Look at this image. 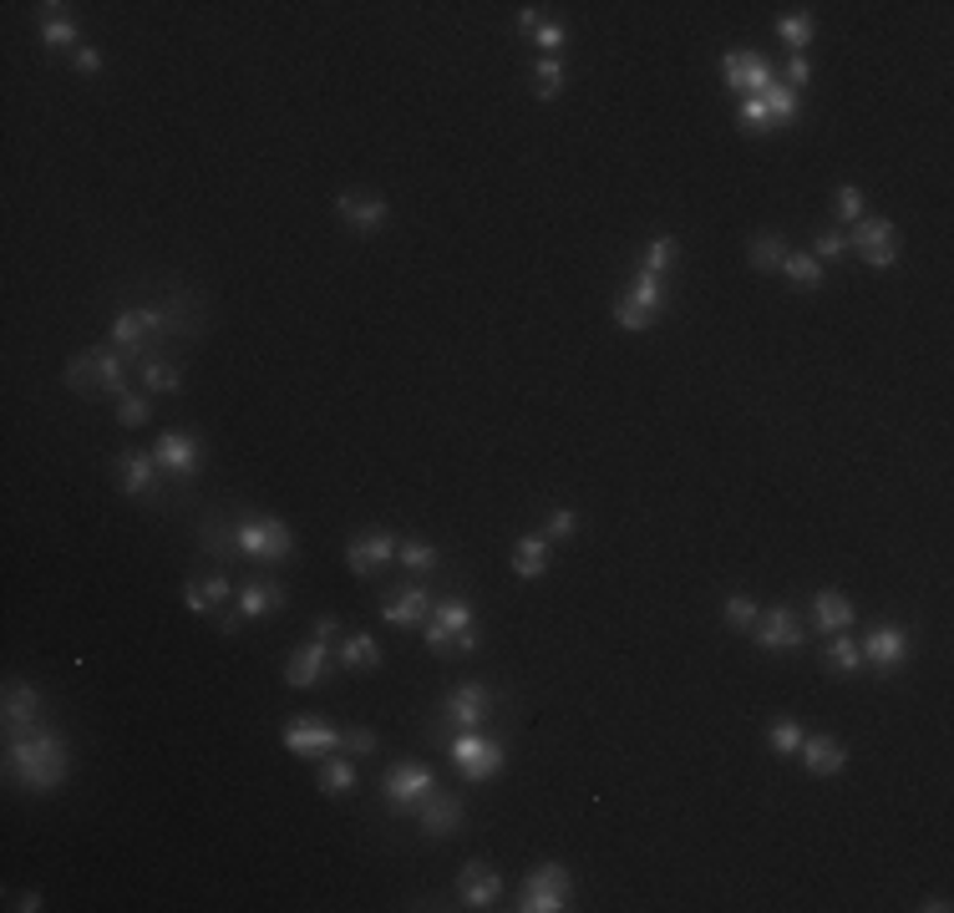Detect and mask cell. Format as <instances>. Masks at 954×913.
<instances>
[{
	"label": "cell",
	"instance_id": "6da1fadb",
	"mask_svg": "<svg viewBox=\"0 0 954 913\" xmlns=\"http://www.w3.org/2000/svg\"><path fill=\"white\" fill-rule=\"evenodd\" d=\"M67 747H61V736H56V726H26V731L5 736V776L11 782H21L26 791H36V797H46V791H56L61 782H67Z\"/></svg>",
	"mask_w": 954,
	"mask_h": 913
},
{
	"label": "cell",
	"instance_id": "7a4b0ae2",
	"mask_svg": "<svg viewBox=\"0 0 954 913\" xmlns=\"http://www.w3.org/2000/svg\"><path fill=\"white\" fill-rule=\"evenodd\" d=\"M422 635H427V650H437V655H472L478 645H483V635H478V614H472V604L462 594L437 599L432 614H427V624H422Z\"/></svg>",
	"mask_w": 954,
	"mask_h": 913
},
{
	"label": "cell",
	"instance_id": "3957f363",
	"mask_svg": "<svg viewBox=\"0 0 954 913\" xmlns=\"http://www.w3.org/2000/svg\"><path fill=\"white\" fill-rule=\"evenodd\" d=\"M67 386L77 396H127V356L117 346H97L67 360Z\"/></svg>",
	"mask_w": 954,
	"mask_h": 913
},
{
	"label": "cell",
	"instance_id": "277c9868",
	"mask_svg": "<svg viewBox=\"0 0 954 913\" xmlns=\"http://www.w3.org/2000/svg\"><path fill=\"white\" fill-rule=\"evenodd\" d=\"M234 554L260 558V564H285V558L295 554V533L285 518L254 512V518H239L234 523Z\"/></svg>",
	"mask_w": 954,
	"mask_h": 913
},
{
	"label": "cell",
	"instance_id": "5b68a950",
	"mask_svg": "<svg viewBox=\"0 0 954 913\" xmlns=\"http://www.w3.org/2000/svg\"><path fill=\"white\" fill-rule=\"evenodd\" d=\"M513 909L518 913H564V909H574V878H568L564 863H539V868L518 883V903H513Z\"/></svg>",
	"mask_w": 954,
	"mask_h": 913
},
{
	"label": "cell",
	"instance_id": "8992f818",
	"mask_svg": "<svg viewBox=\"0 0 954 913\" xmlns=\"http://www.w3.org/2000/svg\"><path fill=\"white\" fill-rule=\"evenodd\" d=\"M437 791V772L422 766V761H396L387 776H381V797L396 817H416L427 807V797Z\"/></svg>",
	"mask_w": 954,
	"mask_h": 913
},
{
	"label": "cell",
	"instance_id": "52a82bcc",
	"mask_svg": "<svg viewBox=\"0 0 954 913\" xmlns=\"http://www.w3.org/2000/svg\"><path fill=\"white\" fill-rule=\"evenodd\" d=\"M447 756H452V766L468 776V782H493V776L503 772V747L483 731H457L452 741H447Z\"/></svg>",
	"mask_w": 954,
	"mask_h": 913
},
{
	"label": "cell",
	"instance_id": "ba28073f",
	"mask_svg": "<svg viewBox=\"0 0 954 913\" xmlns=\"http://www.w3.org/2000/svg\"><path fill=\"white\" fill-rule=\"evenodd\" d=\"M803 107V92H792L788 82H772L761 97H747L742 102V127L747 132H767V127H788Z\"/></svg>",
	"mask_w": 954,
	"mask_h": 913
},
{
	"label": "cell",
	"instance_id": "9c48e42d",
	"mask_svg": "<svg viewBox=\"0 0 954 913\" xmlns=\"http://www.w3.org/2000/svg\"><path fill=\"white\" fill-rule=\"evenodd\" d=\"M341 726H331V720H320V716H295L290 726H285V751L290 756H300V761H325V756H335L341 751Z\"/></svg>",
	"mask_w": 954,
	"mask_h": 913
},
{
	"label": "cell",
	"instance_id": "30bf717a",
	"mask_svg": "<svg viewBox=\"0 0 954 913\" xmlns=\"http://www.w3.org/2000/svg\"><path fill=\"white\" fill-rule=\"evenodd\" d=\"M848 254H858L869 269H894L899 264V229L888 219H858L848 234Z\"/></svg>",
	"mask_w": 954,
	"mask_h": 913
},
{
	"label": "cell",
	"instance_id": "8fae6325",
	"mask_svg": "<svg viewBox=\"0 0 954 913\" xmlns=\"http://www.w3.org/2000/svg\"><path fill=\"white\" fill-rule=\"evenodd\" d=\"M152 457H158V472L173 477V483H188V477L204 472V442L188 437V431H163L158 447H152Z\"/></svg>",
	"mask_w": 954,
	"mask_h": 913
},
{
	"label": "cell",
	"instance_id": "7c38bea8",
	"mask_svg": "<svg viewBox=\"0 0 954 913\" xmlns=\"http://www.w3.org/2000/svg\"><path fill=\"white\" fill-rule=\"evenodd\" d=\"M396 533H387V528H366V533H356V539L346 543V564L356 579H376L381 568L396 558Z\"/></svg>",
	"mask_w": 954,
	"mask_h": 913
},
{
	"label": "cell",
	"instance_id": "4fadbf2b",
	"mask_svg": "<svg viewBox=\"0 0 954 913\" xmlns=\"http://www.w3.org/2000/svg\"><path fill=\"white\" fill-rule=\"evenodd\" d=\"M751 635H757L761 650H803V645H807V624L797 620V609L777 604V609H761L757 624H751Z\"/></svg>",
	"mask_w": 954,
	"mask_h": 913
},
{
	"label": "cell",
	"instance_id": "5bb4252c",
	"mask_svg": "<svg viewBox=\"0 0 954 913\" xmlns=\"http://www.w3.org/2000/svg\"><path fill=\"white\" fill-rule=\"evenodd\" d=\"M721 77H726V86H732V92H742V102H747V97H761V92L777 82L772 61H767L761 51H726V61H721Z\"/></svg>",
	"mask_w": 954,
	"mask_h": 913
},
{
	"label": "cell",
	"instance_id": "9a60e30c",
	"mask_svg": "<svg viewBox=\"0 0 954 913\" xmlns=\"http://www.w3.org/2000/svg\"><path fill=\"white\" fill-rule=\"evenodd\" d=\"M487 716H493V691L478 685V680L457 685V691L447 695V706H442V720L447 726H457V731H478Z\"/></svg>",
	"mask_w": 954,
	"mask_h": 913
},
{
	"label": "cell",
	"instance_id": "2e32d148",
	"mask_svg": "<svg viewBox=\"0 0 954 913\" xmlns=\"http://www.w3.org/2000/svg\"><path fill=\"white\" fill-rule=\"evenodd\" d=\"M331 660H335L331 645L310 635V639L300 645V650H295L290 660H285V680H290L295 691H310V685H320V680L331 675Z\"/></svg>",
	"mask_w": 954,
	"mask_h": 913
},
{
	"label": "cell",
	"instance_id": "e0dca14e",
	"mask_svg": "<svg viewBox=\"0 0 954 913\" xmlns=\"http://www.w3.org/2000/svg\"><path fill=\"white\" fill-rule=\"evenodd\" d=\"M858 650H863V664H873L878 675H894V670L909 660V635H904V629H894V624H878V629H873Z\"/></svg>",
	"mask_w": 954,
	"mask_h": 913
},
{
	"label": "cell",
	"instance_id": "ac0fdd59",
	"mask_svg": "<svg viewBox=\"0 0 954 913\" xmlns=\"http://www.w3.org/2000/svg\"><path fill=\"white\" fill-rule=\"evenodd\" d=\"M427 614H432V594L422 583H402V589L387 594V604H381V620H387L391 629H422Z\"/></svg>",
	"mask_w": 954,
	"mask_h": 913
},
{
	"label": "cell",
	"instance_id": "d6986e66",
	"mask_svg": "<svg viewBox=\"0 0 954 913\" xmlns=\"http://www.w3.org/2000/svg\"><path fill=\"white\" fill-rule=\"evenodd\" d=\"M498 893H503V878L487 868L483 858L462 863V872H457V899H462V909H493Z\"/></svg>",
	"mask_w": 954,
	"mask_h": 913
},
{
	"label": "cell",
	"instance_id": "ffe728a7",
	"mask_svg": "<svg viewBox=\"0 0 954 913\" xmlns=\"http://www.w3.org/2000/svg\"><path fill=\"white\" fill-rule=\"evenodd\" d=\"M335 213H341V223L356 229V234H376V229L391 219V204L381 194H341L335 198Z\"/></svg>",
	"mask_w": 954,
	"mask_h": 913
},
{
	"label": "cell",
	"instance_id": "44dd1931",
	"mask_svg": "<svg viewBox=\"0 0 954 913\" xmlns=\"http://www.w3.org/2000/svg\"><path fill=\"white\" fill-rule=\"evenodd\" d=\"M416 822H422V832H427V837H457V832H462V797L437 787L427 797V807L416 812Z\"/></svg>",
	"mask_w": 954,
	"mask_h": 913
},
{
	"label": "cell",
	"instance_id": "7402d4cb",
	"mask_svg": "<svg viewBox=\"0 0 954 913\" xmlns=\"http://www.w3.org/2000/svg\"><path fill=\"white\" fill-rule=\"evenodd\" d=\"M0 720H5V736L36 726V720H42V691H36V685H26V680H11V685H5V706H0Z\"/></svg>",
	"mask_w": 954,
	"mask_h": 913
},
{
	"label": "cell",
	"instance_id": "603a6c76",
	"mask_svg": "<svg viewBox=\"0 0 954 913\" xmlns=\"http://www.w3.org/2000/svg\"><path fill=\"white\" fill-rule=\"evenodd\" d=\"M112 467H117V487H123L127 498H142L158 483V457L152 452H117Z\"/></svg>",
	"mask_w": 954,
	"mask_h": 913
},
{
	"label": "cell",
	"instance_id": "cb8c5ba5",
	"mask_svg": "<svg viewBox=\"0 0 954 913\" xmlns=\"http://www.w3.org/2000/svg\"><path fill=\"white\" fill-rule=\"evenodd\" d=\"M803 766L813 776H838L848 766V747L838 741V736H803Z\"/></svg>",
	"mask_w": 954,
	"mask_h": 913
},
{
	"label": "cell",
	"instance_id": "d4e9b609",
	"mask_svg": "<svg viewBox=\"0 0 954 913\" xmlns=\"http://www.w3.org/2000/svg\"><path fill=\"white\" fill-rule=\"evenodd\" d=\"M229 594H234L229 574H204V579L183 583V604H188V614H214V609L229 604Z\"/></svg>",
	"mask_w": 954,
	"mask_h": 913
},
{
	"label": "cell",
	"instance_id": "484cf974",
	"mask_svg": "<svg viewBox=\"0 0 954 913\" xmlns=\"http://www.w3.org/2000/svg\"><path fill=\"white\" fill-rule=\"evenodd\" d=\"M335 664H341V670H356V675L381 670V645H376V635H366V629L346 635L341 645H335Z\"/></svg>",
	"mask_w": 954,
	"mask_h": 913
},
{
	"label": "cell",
	"instance_id": "4316f807",
	"mask_svg": "<svg viewBox=\"0 0 954 913\" xmlns=\"http://www.w3.org/2000/svg\"><path fill=\"white\" fill-rule=\"evenodd\" d=\"M813 624L823 635H843L848 624H853V599L838 594V589H823V594L813 599Z\"/></svg>",
	"mask_w": 954,
	"mask_h": 913
},
{
	"label": "cell",
	"instance_id": "83f0119b",
	"mask_svg": "<svg viewBox=\"0 0 954 913\" xmlns=\"http://www.w3.org/2000/svg\"><path fill=\"white\" fill-rule=\"evenodd\" d=\"M279 604H285V589L269 579H250L239 589V620H264V614H275Z\"/></svg>",
	"mask_w": 954,
	"mask_h": 913
},
{
	"label": "cell",
	"instance_id": "f1b7e54d",
	"mask_svg": "<svg viewBox=\"0 0 954 913\" xmlns=\"http://www.w3.org/2000/svg\"><path fill=\"white\" fill-rule=\"evenodd\" d=\"M543 568H549V539L543 533H518V543H513V574L518 579H539Z\"/></svg>",
	"mask_w": 954,
	"mask_h": 913
},
{
	"label": "cell",
	"instance_id": "f546056e",
	"mask_svg": "<svg viewBox=\"0 0 954 913\" xmlns=\"http://www.w3.org/2000/svg\"><path fill=\"white\" fill-rule=\"evenodd\" d=\"M138 381H142V391L148 396H179L183 391V375H179V366L173 360H163V356H148L138 366Z\"/></svg>",
	"mask_w": 954,
	"mask_h": 913
},
{
	"label": "cell",
	"instance_id": "4dcf8cb0",
	"mask_svg": "<svg viewBox=\"0 0 954 913\" xmlns=\"http://www.w3.org/2000/svg\"><path fill=\"white\" fill-rule=\"evenodd\" d=\"M315 787L325 791V797H350V791L360 787V776H356V761H346V756H325V761H320V776H315Z\"/></svg>",
	"mask_w": 954,
	"mask_h": 913
},
{
	"label": "cell",
	"instance_id": "1f68e13d",
	"mask_svg": "<svg viewBox=\"0 0 954 913\" xmlns=\"http://www.w3.org/2000/svg\"><path fill=\"white\" fill-rule=\"evenodd\" d=\"M620 300H624V304H635L640 315H655V320H660V310H665V285H660L655 275H640V269H635V279L624 285Z\"/></svg>",
	"mask_w": 954,
	"mask_h": 913
},
{
	"label": "cell",
	"instance_id": "d6a6232c",
	"mask_svg": "<svg viewBox=\"0 0 954 913\" xmlns=\"http://www.w3.org/2000/svg\"><path fill=\"white\" fill-rule=\"evenodd\" d=\"M782 259H788V239L782 234H757L747 244V264L757 269V275H772V269H782Z\"/></svg>",
	"mask_w": 954,
	"mask_h": 913
},
{
	"label": "cell",
	"instance_id": "836d02e7",
	"mask_svg": "<svg viewBox=\"0 0 954 913\" xmlns=\"http://www.w3.org/2000/svg\"><path fill=\"white\" fill-rule=\"evenodd\" d=\"M46 21H42V42L46 46H77V15H67V5H42Z\"/></svg>",
	"mask_w": 954,
	"mask_h": 913
},
{
	"label": "cell",
	"instance_id": "e575fe53",
	"mask_svg": "<svg viewBox=\"0 0 954 913\" xmlns=\"http://www.w3.org/2000/svg\"><path fill=\"white\" fill-rule=\"evenodd\" d=\"M823 664H828L832 675H858V670H863V650H858L848 635H832L828 650H823Z\"/></svg>",
	"mask_w": 954,
	"mask_h": 913
},
{
	"label": "cell",
	"instance_id": "d590c367",
	"mask_svg": "<svg viewBox=\"0 0 954 913\" xmlns=\"http://www.w3.org/2000/svg\"><path fill=\"white\" fill-rule=\"evenodd\" d=\"M777 36L792 46V56H803L807 46H813V36H817V21L807 11H792V15H782V21H777Z\"/></svg>",
	"mask_w": 954,
	"mask_h": 913
},
{
	"label": "cell",
	"instance_id": "8d00e7d4",
	"mask_svg": "<svg viewBox=\"0 0 954 913\" xmlns=\"http://www.w3.org/2000/svg\"><path fill=\"white\" fill-rule=\"evenodd\" d=\"M676 254H680V239H670V234L651 239V244H645V254H640V275H655V279H660L665 269L676 264Z\"/></svg>",
	"mask_w": 954,
	"mask_h": 913
},
{
	"label": "cell",
	"instance_id": "74e56055",
	"mask_svg": "<svg viewBox=\"0 0 954 913\" xmlns=\"http://www.w3.org/2000/svg\"><path fill=\"white\" fill-rule=\"evenodd\" d=\"M803 720H792V716H782V720H772V731H767V747H772V756H797L803 751Z\"/></svg>",
	"mask_w": 954,
	"mask_h": 913
},
{
	"label": "cell",
	"instance_id": "f35d334b",
	"mask_svg": "<svg viewBox=\"0 0 954 913\" xmlns=\"http://www.w3.org/2000/svg\"><path fill=\"white\" fill-rule=\"evenodd\" d=\"M782 275H788L792 285H803V290H817V285H823V264H817L813 254H803V250H788Z\"/></svg>",
	"mask_w": 954,
	"mask_h": 913
},
{
	"label": "cell",
	"instance_id": "ab89813d",
	"mask_svg": "<svg viewBox=\"0 0 954 913\" xmlns=\"http://www.w3.org/2000/svg\"><path fill=\"white\" fill-rule=\"evenodd\" d=\"M761 604L747 594H732L726 604H721V620H726V629H736V635H751V624H757Z\"/></svg>",
	"mask_w": 954,
	"mask_h": 913
},
{
	"label": "cell",
	"instance_id": "60d3db41",
	"mask_svg": "<svg viewBox=\"0 0 954 913\" xmlns=\"http://www.w3.org/2000/svg\"><path fill=\"white\" fill-rule=\"evenodd\" d=\"M396 558H402L412 574H427V568L442 564V554H437L432 543H422V539H402V543H396Z\"/></svg>",
	"mask_w": 954,
	"mask_h": 913
},
{
	"label": "cell",
	"instance_id": "b9f144b4",
	"mask_svg": "<svg viewBox=\"0 0 954 913\" xmlns=\"http://www.w3.org/2000/svg\"><path fill=\"white\" fill-rule=\"evenodd\" d=\"M533 77H539V97H543V102H553V97H559V92H564V82H568L564 56H543V61H539V71H533Z\"/></svg>",
	"mask_w": 954,
	"mask_h": 913
},
{
	"label": "cell",
	"instance_id": "7bdbcfd3",
	"mask_svg": "<svg viewBox=\"0 0 954 913\" xmlns=\"http://www.w3.org/2000/svg\"><path fill=\"white\" fill-rule=\"evenodd\" d=\"M807 254H813L817 264H823V259H843V254H848V234H843V229H823V234L813 239V250H807Z\"/></svg>",
	"mask_w": 954,
	"mask_h": 913
},
{
	"label": "cell",
	"instance_id": "ee69618b",
	"mask_svg": "<svg viewBox=\"0 0 954 913\" xmlns=\"http://www.w3.org/2000/svg\"><path fill=\"white\" fill-rule=\"evenodd\" d=\"M148 416H152V396H148V391H142V396H117V421H123V427H142Z\"/></svg>",
	"mask_w": 954,
	"mask_h": 913
},
{
	"label": "cell",
	"instance_id": "f6af8a7d",
	"mask_svg": "<svg viewBox=\"0 0 954 913\" xmlns=\"http://www.w3.org/2000/svg\"><path fill=\"white\" fill-rule=\"evenodd\" d=\"M832 208H838V219H843V223H858V219H863V194H858L853 183H843V188L832 194Z\"/></svg>",
	"mask_w": 954,
	"mask_h": 913
},
{
	"label": "cell",
	"instance_id": "bcb514c9",
	"mask_svg": "<svg viewBox=\"0 0 954 913\" xmlns=\"http://www.w3.org/2000/svg\"><path fill=\"white\" fill-rule=\"evenodd\" d=\"M574 528H579V518H574V512H568V508H553L549 523H543V539H549V543H553V539L564 543V539H574Z\"/></svg>",
	"mask_w": 954,
	"mask_h": 913
},
{
	"label": "cell",
	"instance_id": "7dc6e473",
	"mask_svg": "<svg viewBox=\"0 0 954 913\" xmlns=\"http://www.w3.org/2000/svg\"><path fill=\"white\" fill-rule=\"evenodd\" d=\"M341 747H346V751H356V756H376V747H381V741H376V731H371V726H350V731L341 736Z\"/></svg>",
	"mask_w": 954,
	"mask_h": 913
},
{
	"label": "cell",
	"instance_id": "c3c4849f",
	"mask_svg": "<svg viewBox=\"0 0 954 913\" xmlns=\"http://www.w3.org/2000/svg\"><path fill=\"white\" fill-rule=\"evenodd\" d=\"M533 42H539L543 56H559V51H564V42H568L564 21H549V26H539V31H533Z\"/></svg>",
	"mask_w": 954,
	"mask_h": 913
},
{
	"label": "cell",
	"instance_id": "681fc988",
	"mask_svg": "<svg viewBox=\"0 0 954 913\" xmlns=\"http://www.w3.org/2000/svg\"><path fill=\"white\" fill-rule=\"evenodd\" d=\"M614 320H620L624 331H635V335H645V331H651V325H655V315H640L635 304H624V300L614 304Z\"/></svg>",
	"mask_w": 954,
	"mask_h": 913
},
{
	"label": "cell",
	"instance_id": "f907efd6",
	"mask_svg": "<svg viewBox=\"0 0 954 913\" xmlns=\"http://www.w3.org/2000/svg\"><path fill=\"white\" fill-rule=\"evenodd\" d=\"M807 82H813V61H807V56H792L788 61V86L792 92H803Z\"/></svg>",
	"mask_w": 954,
	"mask_h": 913
},
{
	"label": "cell",
	"instance_id": "816d5d0a",
	"mask_svg": "<svg viewBox=\"0 0 954 913\" xmlns=\"http://www.w3.org/2000/svg\"><path fill=\"white\" fill-rule=\"evenodd\" d=\"M71 61H77V71H87V77H92V71H102V51H97V46H77V51H71Z\"/></svg>",
	"mask_w": 954,
	"mask_h": 913
},
{
	"label": "cell",
	"instance_id": "f5cc1de1",
	"mask_svg": "<svg viewBox=\"0 0 954 913\" xmlns=\"http://www.w3.org/2000/svg\"><path fill=\"white\" fill-rule=\"evenodd\" d=\"M335 635H341V620H335V614H320V620H315V639H325V645H331Z\"/></svg>",
	"mask_w": 954,
	"mask_h": 913
},
{
	"label": "cell",
	"instance_id": "db71d44e",
	"mask_svg": "<svg viewBox=\"0 0 954 913\" xmlns=\"http://www.w3.org/2000/svg\"><path fill=\"white\" fill-rule=\"evenodd\" d=\"M539 15H543V5H524L518 11V31H539Z\"/></svg>",
	"mask_w": 954,
	"mask_h": 913
},
{
	"label": "cell",
	"instance_id": "11a10c76",
	"mask_svg": "<svg viewBox=\"0 0 954 913\" xmlns=\"http://www.w3.org/2000/svg\"><path fill=\"white\" fill-rule=\"evenodd\" d=\"M11 909H21V913H42L46 903H42V893H21V899H15Z\"/></svg>",
	"mask_w": 954,
	"mask_h": 913
}]
</instances>
